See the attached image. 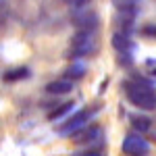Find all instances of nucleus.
<instances>
[{"label":"nucleus","instance_id":"6e6552de","mask_svg":"<svg viewBox=\"0 0 156 156\" xmlns=\"http://www.w3.org/2000/svg\"><path fill=\"white\" fill-rule=\"evenodd\" d=\"M71 90H73V83H71V79H67V77L54 79V81L46 83V94H48V96H65V94H69Z\"/></svg>","mask_w":156,"mask_h":156},{"label":"nucleus","instance_id":"1a4fd4ad","mask_svg":"<svg viewBox=\"0 0 156 156\" xmlns=\"http://www.w3.org/2000/svg\"><path fill=\"white\" fill-rule=\"evenodd\" d=\"M110 42H112V48L117 50V52H131V48H133V44H131V40H129V36H127V34H123V31L112 34Z\"/></svg>","mask_w":156,"mask_h":156},{"label":"nucleus","instance_id":"f257e3e1","mask_svg":"<svg viewBox=\"0 0 156 156\" xmlns=\"http://www.w3.org/2000/svg\"><path fill=\"white\" fill-rule=\"evenodd\" d=\"M125 96L135 108L140 110H154L156 108V92L152 87V81L144 79H127L123 83Z\"/></svg>","mask_w":156,"mask_h":156},{"label":"nucleus","instance_id":"2eb2a0df","mask_svg":"<svg viewBox=\"0 0 156 156\" xmlns=\"http://www.w3.org/2000/svg\"><path fill=\"white\" fill-rule=\"evenodd\" d=\"M112 4L117 9H129V6H135L137 0H112Z\"/></svg>","mask_w":156,"mask_h":156},{"label":"nucleus","instance_id":"ddd939ff","mask_svg":"<svg viewBox=\"0 0 156 156\" xmlns=\"http://www.w3.org/2000/svg\"><path fill=\"white\" fill-rule=\"evenodd\" d=\"M75 108V102H65V104H60V106H56L52 112L48 115V119L50 121H56V119H60V117H65L69 110H73Z\"/></svg>","mask_w":156,"mask_h":156},{"label":"nucleus","instance_id":"9b49d317","mask_svg":"<svg viewBox=\"0 0 156 156\" xmlns=\"http://www.w3.org/2000/svg\"><path fill=\"white\" fill-rule=\"evenodd\" d=\"M85 73H87L85 62H81V60H73L71 67L65 71V77H67V79H83Z\"/></svg>","mask_w":156,"mask_h":156},{"label":"nucleus","instance_id":"423d86ee","mask_svg":"<svg viewBox=\"0 0 156 156\" xmlns=\"http://www.w3.org/2000/svg\"><path fill=\"white\" fill-rule=\"evenodd\" d=\"M135 6H129V9H117V15H115V27H119V31L123 34H131L133 27H135Z\"/></svg>","mask_w":156,"mask_h":156},{"label":"nucleus","instance_id":"20e7f679","mask_svg":"<svg viewBox=\"0 0 156 156\" xmlns=\"http://www.w3.org/2000/svg\"><path fill=\"white\" fill-rule=\"evenodd\" d=\"M121 150L127 156H146L150 152V144L140 133H129V135H125V140L121 144Z\"/></svg>","mask_w":156,"mask_h":156},{"label":"nucleus","instance_id":"0eeeda50","mask_svg":"<svg viewBox=\"0 0 156 156\" xmlns=\"http://www.w3.org/2000/svg\"><path fill=\"white\" fill-rule=\"evenodd\" d=\"M73 142L77 146H83V144H96L98 140L102 137V129L98 127V125H85L81 127L79 131H75L71 135Z\"/></svg>","mask_w":156,"mask_h":156},{"label":"nucleus","instance_id":"a211bd4d","mask_svg":"<svg viewBox=\"0 0 156 156\" xmlns=\"http://www.w3.org/2000/svg\"><path fill=\"white\" fill-rule=\"evenodd\" d=\"M75 156H100L98 152H85V154H75Z\"/></svg>","mask_w":156,"mask_h":156},{"label":"nucleus","instance_id":"4468645a","mask_svg":"<svg viewBox=\"0 0 156 156\" xmlns=\"http://www.w3.org/2000/svg\"><path fill=\"white\" fill-rule=\"evenodd\" d=\"M142 36H144V37H152V40H156V25H154V23L144 25V27H142Z\"/></svg>","mask_w":156,"mask_h":156},{"label":"nucleus","instance_id":"39448f33","mask_svg":"<svg viewBox=\"0 0 156 156\" xmlns=\"http://www.w3.org/2000/svg\"><path fill=\"white\" fill-rule=\"evenodd\" d=\"M96 110L94 108H83V110H79V112H75L69 121H65V125L58 129V135H73L75 131H79L81 127L87 125V121L92 119V115H94Z\"/></svg>","mask_w":156,"mask_h":156},{"label":"nucleus","instance_id":"dca6fc26","mask_svg":"<svg viewBox=\"0 0 156 156\" xmlns=\"http://www.w3.org/2000/svg\"><path fill=\"white\" fill-rule=\"evenodd\" d=\"M119 65L121 67H123V65L129 67V65H131V54H129V52H119Z\"/></svg>","mask_w":156,"mask_h":156},{"label":"nucleus","instance_id":"f03ea898","mask_svg":"<svg viewBox=\"0 0 156 156\" xmlns=\"http://www.w3.org/2000/svg\"><path fill=\"white\" fill-rule=\"evenodd\" d=\"M96 31H75L71 37V54L73 58H81L96 52Z\"/></svg>","mask_w":156,"mask_h":156},{"label":"nucleus","instance_id":"f8f14e48","mask_svg":"<svg viewBox=\"0 0 156 156\" xmlns=\"http://www.w3.org/2000/svg\"><path fill=\"white\" fill-rule=\"evenodd\" d=\"M131 127L133 129H137V131H148L150 127H152V121L144 117V115H133L131 117Z\"/></svg>","mask_w":156,"mask_h":156},{"label":"nucleus","instance_id":"7ed1b4c3","mask_svg":"<svg viewBox=\"0 0 156 156\" xmlns=\"http://www.w3.org/2000/svg\"><path fill=\"white\" fill-rule=\"evenodd\" d=\"M71 23L77 31H96L98 25H100V17H98L94 11L81 6V9H75V11H73Z\"/></svg>","mask_w":156,"mask_h":156},{"label":"nucleus","instance_id":"9d476101","mask_svg":"<svg viewBox=\"0 0 156 156\" xmlns=\"http://www.w3.org/2000/svg\"><path fill=\"white\" fill-rule=\"evenodd\" d=\"M31 75V71L27 67H15V69H9V71L2 73V79L6 83H12V81H21V79H27Z\"/></svg>","mask_w":156,"mask_h":156},{"label":"nucleus","instance_id":"f3484780","mask_svg":"<svg viewBox=\"0 0 156 156\" xmlns=\"http://www.w3.org/2000/svg\"><path fill=\"white\" fill-rule=\"evenodd\" d=\"M71 9H81V6H85L87 4V0H65Z\"/></svg>","mask_w":156,"mask_h":156}]
</instances>
